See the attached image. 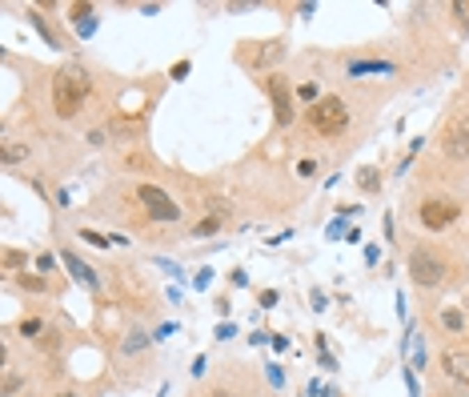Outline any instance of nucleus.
I'll return each instance as SVG.
<instances>
[{
	"label": "nucleus",
	"instance_id": "9",
	"mask_svg": "<svg viewBox=\"0 0 469 397\" xmlns=\"http://www.w3.org/2000/svg\"><path fill=\"white\" fill-rule=\"evenodd\" d=\"M61 261H65L68 269L77 273V281H84V285H93V289H97V273L89 269V265H84V261H81L77 253H61Z\"/></svg>",
	"mask_w": 469,
	"mask_h": 397
},
{
	"label": "nucleus",
	"instance_id": "20",
	"mask_svg": "<svg viewBox=\"0 0 469 397\" xmlns=\"http://www.w3.org/2000/svg\"><path fill=\"white\" fill-rule=\"evenodd\" d=\"M17 389H20V377L17 373H8V377H4V397H13Z\"/></svg>",
	"mask_w": 469,
	"mask_h": 397
},
{
	"label": "nucleus",
	"instance_id": "15",
	"mask_svg": "<svg viewBox=\"0 0 469 397\" xmlns=\"http://www.w3.org/2000/svg\"><path fill=\"white\" fill-rule=\"evenodd\" d=\"M40 329H45V325H40L36 317H24V321H20V334H24V337H36Z\"/></svg>",
	"mask_w": 469,
	"mask_h": 397
},
{
	"label": "nucleus",
	"instance_id": "2",
	"mask_svg": "<svg viewBox=\"0 0 469 397\" xmlns=\"http://www.w3.org/2000/svg\"><path fill=\"white\" fill-rule=\"evenodd\" d=\"M305 121L313 133H321V137H337L349 128V105L341 100V96H321L317 105H309L305 109Z\"/></svg>",
	"mask_w": 469,
	"mask_h": 397
},
{
	"label": "nucleus",
	"instance_id": "24",
	"mask_svg": "<svg viewBox=\"0 0 469 397\" xmlns=\"http://www.w3.org/2000/svg\"><path fill=\"white\" fill-rule=\"evenodd\" d=\"M437 397H453V394H437Z\"/></svg>",
	"mask_w": 469,
	"mask_h": 397
},
{
	"label": "nucleus",
	"instance_id": "12",
	"mask_svg": "<svg viewBox=\"0 0 469 397\" xmlns=\"http://www.w3.org/2000/svg\"><path fill=\"white\" fill-rule=\"evenodd\" d=\"M357 185H361L365 193H377V189H381V173H377L373 165H365V169L357 173Z\"/></svg>",
	"mask_w": 469,
	"mask_h": 397
},
{
	"label": "nucleus",
	"instance_id": "10",
	"mask_svg": "<svg viewBox=\"0 0 469 397\" xmlns=\"http://www.w3.org/2000/svg\"><path fill=\"white\" fill-rule=\"evenodd\" d=\"M213 209H217V205H213ZM225 221H229V213H225V205H221L217 213H213V217L197 221V225H193V233H197V237H209V233H217V229H221Z\"/></svg>",
	"mask_w": 469,
	"mask_h": 397
},
{
	"label": "nucleus",
	"instance_id": "22",
	"mask_svg": "<svg viewBox=\"0 0 469 397\" xmlns=\"http://www.w3.org/2000/svg\"><path fill=\"white\" fill-rule=\"evenodd\" d=\"M261 305H265V309H273V305H277V293H273V289H265V293H261Z\"/></svg>",
	"mask_w": 469,
	"mask_h": 397
},
{
	"label": "nucleus",
	"instance_id": "17",
	"mask_svg": "<svg viewBox=\"0 0 469 397\" xmlns=\"http://www.w3.org/2000/svg\"><path fill=\"white\" fill-rule=\"evenodd\" d=\"M20 289H33V293H40V289H45V277H29V273H24V277H20Z\"/></svg>",
	"mask_w": 469,
	"mask_h": 397
},
{
	"label": "nucleus",
	"instance_id": "11",
	"mask_svg": "<svg viewBox=\"0 0 469 397\" xmlns=\"http://www.w3.org/2000/svg\"><path fill=\"white\" fill-rule=\"evenodd\" d=\"M361 73H393V64H385V61H353L349 64V77H361Z\"/></svg>",
	"mask_w": 469,
	"mask_h": 397
},
{
	"label": "nucleus",
	"instance_id": "7",
	"mask_svg": "<svg viewBox=\"0 0 469 397\" xmlns=\"http://www.w3.org/2000/svg\"><path fill=\"white\" fill-rule=\"evenodd\" d=\"M265 89H269V96H273V117H277V125H293V93H289V84H285V77H269L265 80Z\"/></svg>",
	"mask_w": 469,
	"mask_h": 397
},
{
	"label": "nucleus",
	"instance_id": "8",
	"mask_svg": "<svg viewBox=\"0 0 469 397\" xmlns=\"http://www.w3.org/2000/svg\"><path fill=\"white\" fill-rule=\"evenodd\" d=\"M441 369H445V377L457 385H466L469 389V353L466 350H445L441 353Z\"/></svg>",
	"mask_w": 469,
	"mask_h": 397
},
{
	"label": "nucleus",
	"instance_id": "3",
	"mask_svg": "<svg viewBox=\"0 0 469 397\" xmlns=\"http://www.w3.org/2000/svg\"><path fill=\"white\" fill-rule=\"evenodd\" d=\"M445 273H449V265H445V257L433 253V249H425V245H421V249L409 253V277H413V285L433 289V285L445 281Z\"/></svg>",
	"mask_w": 469,
	"mask_h": 397
},
{
	"label": "nucleus",
	"instance_id": "18",
	"mask_svg": "<svg viewBox=\"0 0 469 397\" xmlns=\"http://www.w3.org/2000/svg\"><path fill=\"white\" fill-rule=\"evenodd\" d=\"M17 265H24V257L17 249H4V269H17Z\"/></svg>",
	"mask_w": 469,
	"mask_h": 397
},
{
	"label": "nucleus",
	"instance_id": "14",
	"mask_svg": "<svg viewBox=\"0 0 469 397\" xmlns=\"http://www.w3.org/2000/svg\"><path fill=\"white\" fill-rule=\"evenodd\" d=\"M29 157V144H17V141H8L4 144V165H17V160Z\"/></svg>",
	"mask_w": 469,
	"mask_h": 397
},
{
	"label": "nucleus",
	"instance_id": "16",
	"mask_svg": "<svg viewBox=\"0 0 469 397\" xmlns=\"http://www.w3.org/2000/svg\"><path fill=\"white\" fill-rule=\"evenodd\" d=\"M81 241H89V245H97V249H105V245H113L109 237H100V233H93V229H84V233H81Z\"/></svg>",
	"mask_w": 469,
	"mask_h": 397
},
{
	"label": "nucleus",
	"instance_id": "13",
	"mask_svg": "<svg viewBox=\"0 0 469 397\" xmlns=\"http://www.w3.org/2000/svg\"><path fill=\"white\" fill-rule=\"evenodd\" d=\"M441 325H445V329H453V334H461V329H466L461 309H441Z\"/></svg>",
	"mask_w": 469,
	"mask_h": 397
},
{
	"label": "nucleus",
	"instance_id": "4",
	"mask_svg": "<svg viewBox=\"0 0 469 397\" xmlns=\"http://www.w3.org/2000/svg\"><path fill=\"white\" fill-rule=\"evenodd\" d=\"M417 217L429 233H445V229L461 217V205H457L453 197H429V201H421Z\"/></svg>",
	"mask_w": 469,
	"mask_h": 397
},
{
	"label": "nucleus",
	"instance_id": "5",
	"mask_svg": "<svg viewBox=\"0 0 469 397\" xmlns=\"http://www.w3.org/2000/svg\"><path fill=\"white\" fill-rule=\"evenodd\" d=\"M441 153L453 160H469V112H453L441 128Z\"/></svg>",
	"mask_w": 469,
	"mask_h": 397
},
{
	"label": "nucleus",
	"instance_id": "23",
	"mask_svg": "<svg viewBox=\"0 0 469 397\" xmlns=\"http://www.w3.org/2000/svg\"><path fill=\"white\" fill-rule=\"evenodd\" d=\"M56 397H77V394H72V389H65V394H56Z\"/></svg>",
	"mask_w": 469,
	"mask_h": 397
},
{
	"label": "nucleus",
	"instance_id": "19",
	"mask_svg": "<svg viewBox=\"0 0 469 397\" xmlns=\"http://www.w3.org/2000/svg\"><path fill=\"white\" fill-rule=\"evenodd\" d=\"M297 93H301V100H313V105H317V100H321V96H317V84H301V89H297Z\"/></svg>",
	"mask_w": 469,
	"mask_h": 397
},
{
	"label": "nucleus",
	"instance_id": "21",
	"mask_svg": "<svg viewBox=\"0 0 469 397\" xmlns=\"http://www.w3.org/2000/svg\"><path fill=\"white\" fill-rule=\"evenodd\" d=\"M145 345V334H132L129 341H125V353H132V350H141Z\"/></svg>",
	"mask_w": 469,
	"mask_h": 397
},
{
	"label": "nucleus",
	"instance_id": "1",
	"mask_svg": "<svg viewBox=\"0 0 469 397\" xmlns=\"http://www.w3.org/2000/svg\"><path fill=\"white\" fill-rule=\"evenodd\" d=\"M89 93H93V77L84 73L81 64L61 68V73L52 77V109H56V117H61V121H72V117L84 109Z\"/></svg>",
	"mask_w": 469,
	"mask_h": 397
},
{
	"label": "nucleus",
	"instance_id": "6",
	"mask_svg": "<svg viewBox=\"0 0 469 397\" xmlns=\"http://www.w3.org/2000/svg\"><path fill=\"white\" fill-rule=\"evenodd\" d=\"M137 201L145 205V213L153 221H180V205L164 189H157V185H141L137 189Z\"/></svg>",
	"mask_w": 469,
	"mask_h": 397
}]
</instances>
